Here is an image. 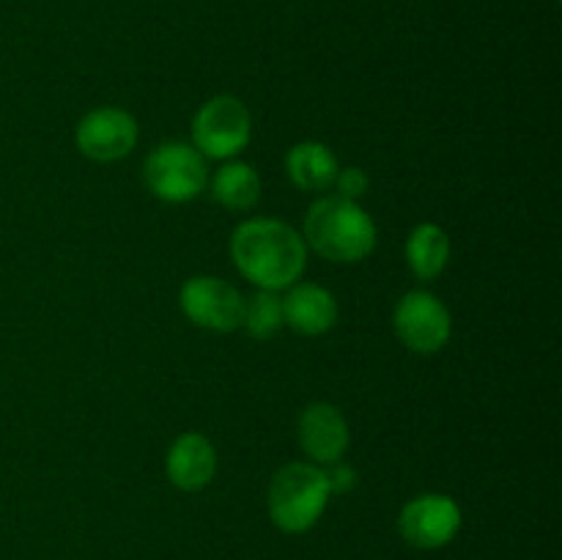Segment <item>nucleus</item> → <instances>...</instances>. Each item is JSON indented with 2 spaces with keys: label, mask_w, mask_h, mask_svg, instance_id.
<instances>
[{
  "label": "nucleus",
  "mask_w": 562,
  "mask_h": 560,
  "mask_svg": "<svg viewBox=\"0 0 562 560\" xmlns=\"http://www.w3.org/2000/svg\"><path fill=\"white\" fill-rule=\"evenodd\" d=\"M450 258V236L434 223L417 225L406 242V261L420 280H434L445 272Z\"/></svg>",
  "instance_id": "obj_14"
},
{
  "label": "nucleus",
  "mask_w": 562,
  "mask_h": 560,
  "mask_svg": "<svg viewBox=\"0 0 562 560\" xmlns=\"http://www.w3.org/2000/svg\"><path fill=\"white\" fill-rule=\"evenodd\" d=\"M327 483H329V492H349V489H355L357 483L355 467L335 461L333 470L327 472Z\"/></svg>",
  "instance_id": "obj_18"
},
{
  "label": "nucleus",
  "mask_w": 562,
  "mask_h": 560,
  "mask_svg": "<svg viewBox=\"0 0 562 560\" xmlns=\"http://www.w3.org/2000/svg\"><path fill=\"white\" fill-rule=\"evenodd\" d=\"M143 179L159 201L187 203L206 190V157L190 143H162L148 154L146 165H143Z\"/></svg>",
  "instance_id": "obj_4"
},
{
  "label": "nucleus",
  "mask_w": 562,
  "mask_h": 560,
  "mask_svg": "<svg viewBox=\"0 0 562 560\" xmlns=\"http://www.w3.org/2000/svg\"><path fill=\"white\" fill-rule=\"evenodd\" d=\"M241 327L247 335L256 340H267L283 327V300L274 291L261 289L245 300V316H241Z\"/></svg>",
  "instance_id": "obj_16"
},
{
  "label": "nucleus",
  "mask_w": 562,
  "mask_h": 560,
  "mask_svg": "<svg viewBox=\"0 0 562 560\" xmlns=\"http://www.w3.org/2000/svg\"><path fill=\"white\" fill-rule=\"evenodd\" d=\"M231 256L252 285L280 291L294 285L305 272L307 247L300 231L283 220L256 217L241 223L231 236Z\"/></svg>",
  "instance_id": "obj_1"
},
{
  "label": "nucleus",
  "mask_w": 562,
  "mask_h": 560,
  "mask_svg": "<svg viewBox=\"0 0 562 560\" xmlns=\"http://www.w3.org/2000/svg\"><path fill=\"white\" fill-rule=\"evenodd\" d=\"M179 302L184 316L198 327L214 329V333H231V329L241 327L245 296L223 278L195 275L181 285Z\"/></svg>",
  "instance_id": "obj_6"
},
{
  "label": "nucleus",
  "mask_w": 562,
  "mask_h": 560,
  "mask_svg": "<svg viewBox=\"0 0 562 560\" xmlns=\"http://www.w3.org/2000/svg\"><path fill=\"white\" fill-rule=\"evenodd\" d=\"M165 470H168V478L173 486L184 489V492H198L217 472V450H214V445L203 434H181L170 445Z\"/></svg>",
  "instance_id": "obj_11"
},
{
  "label": "nucleus",
  "mask_w": 562,
  "mask_h": 560,
  "mask_svg": "<svg viewBox=\"0 0 562 560\" xmlns=\"http://www.w3.org/2000/svg\"><path fill=\"white\" fill-rule=\"evenodd\" d=\"M395 333L406 349L434 355L450 340L453 322L439 296L428 291H409L395 305Z\"/></svg>",
  "instance_id": "obj_7"
},
{
  "label": "nucleus",
  "mask_w": 562,
  "mask_h": 560,
  "mask_svg": "<svg viewBox=\"0 0 562 560\" xmlns=\"http://www.w3.org/2000/svg\"><path fill=\"white\" fill-rule=\"evenodd\" d=\"M77 148L93 163H115L137 143V121L121 108H97L77 124Z\"/></svg>",
  "instance_id": "obj_9"
},
{
  "label": "nucleus",
  "mask_w": 562,
  "mask_h": 560,
  "mask_svg": "<svg viewBox=\"0 0 562 560\" xmlns=\"http://www.w3.org/2000/svg\"><path fill=\"white\" fill-rule=\"evenodd\" d=\"M300 445L318 464H335L349 448V423L333 404H311L300 415Z\"/></svg>",
  "instance_id": "obj_10"
},
{
  "label": "nucleus",
  "mask_w": 562,
  "mask_h": 560,
  "mask_svg": "<svg viewBox=\"0 0 562 560\" xmlns=\"http://www.w3.org/2000/svg\"><path fill=\"white\" fill-rule=\"evenodd\" d=\"M329 494L322 467L285 464L269 483V516L283 533H305L324 514Z\"/></svg>",
  "instance_id": "obj_3"
},
{
  "label": "nucleus",
  "mask_w": 562,
  "mask_h": 560,
  "mask_svg": "<svg viewBox=\"0 0 562 560\" xmlns=\"http://www.w3.org/2000/svg\"><path fill=\"white\" fill-rule=\"evenodd\" d=\"M212 192L225 209H236L245 212L252 209L261 198V179H258L256 168L247 163H228L217 170L212 181Z\"/></svg>",
  "instance_id": "obj_15"
},
{
  "label": "nucleus",
  "mask_w": 562,
  "mask_h": 560,
  "mask_svg": "<svg viewBox=\"0 0 562 560\" xmlns=\"http://www.w3.org/2000/svg\"><path fill=\"white\" fill-rule=\"evenodd\" d=\"M283 322L294 333L324 335L338 322V302L324 285L300 283L283 300Z\"/></svg>",
  "instance_id": "obj_12"
},
{
  "label": "nucleus",
  "mask_w": 562,
  "mask_h": 560,
  "mask_svg": "<svg viewBox=\"0 0 562 560\" xmlns=\"http://www.w3.org/2000/svg\"><path fill=\"white\" fill-rule=\"evenodd\" d=\"M398 530L417 549H439L461 530V508L448 494H420L404 505Z\"/></svg>",
  "instance_id": "obj_8"
},
{
  "label": "nucleus",
  "mask_w": 562,
  "mask_h": 560,
  "mask_svg": "<svg viewBox=\"0 0 562 560\" xmlns=\"http://www.w3.org/2000/svg\"><path fill=\"white\" fill-rule=\"evenodd\" d=\"M252 135V119L245 102L236 97H214L198 110L192 121L195 148L203 157L231 159L247 148Z\"/></svg>",
  "instance_id": "obj_5"
},
{
  "label": "nucleus",
  "mask_w": 562,
  "mask_h": 560,
  "mask_svg": "<svg viewBox=\"0 0 562 560\" xmlns=\"http://www.w3.org/2000/svg\"><path fill=\"white\" fill-rule=\"evenodd\" d=\"M305 239L313 250L335 264H357L376 247V223L349 198H318L305 217Z\"/></svg>",
  "instance_id": "obj_2"
},
{
  "label": "nucleus",
  "mask_w": 562,
  "mask_h": 560,
  "mask_svg": "<svg viewBox=\"0 0 562 560\" xmlns=\"http://www.w3.org/2000/svg\"><path fill=\"white\" fill-rule=\"evenodd\" d=\"M285 170H289V179L300 190L322 192L335 184V176H338L340 168L335 154L324 143L305 141L291 148L289 157H285Z\"/></svg>",
  "instance_id": "obj_13"
},
{
  "label": "nucleus",
  "mask_w": 562,
  "mask_h": 560,
  "mask_svg": "<svg viewBox=\"0 0 562 560\" xmlns=\"http://www.w3.org/2000/svg\"><path fill=\"white\" fill-rule=\"evenodd\" d=\"M335 184H338V195L357 201L360 195H366L368 190V176L360 168H344L335 176Z\"/></svg>",
  "instance_id": "obj_17"
}]
</instances>
